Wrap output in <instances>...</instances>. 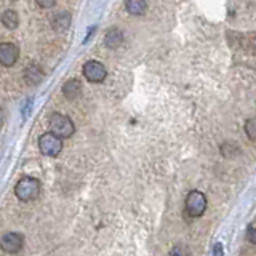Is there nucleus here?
<instances>
[{
	"mask_svg": "<svg viewBox=\"0 0 256 256\" xmlns=\"http://www.w3.org/2000/svg\"><path fill=\"white\" fill-rule=\"evenodd\" d=\"M38 149L46 157H56L62 150V140L53 134L52 132L44 133L38 138Z\"/></svg>",
	"mask_w": 256,
	"mask_h": 256,
	"instance_id": "20e7f679",
	"label": "nucleus"
},
{
	"mask_svg": "<svg viewBox=\"0 0 256 256\" xmlns=\"http://www.w3.org/2000/svg\"><path fill=\"white\" fill-rule=\"evenodd\" d=\"M40 189H42V182H40L34 176H24L14 186V196L18 197L21 202H30L36 200L40 196Z\"/></svg>",
	"mask_w": 256,
	"mask_h": 256,
	"instance_id": "f257e3e1",
	"label": "nucleus"
},
{
	"mask_svg": "<svg viewBox=\"0 0 256 256\" xmlns=\"http://www.w3.org/2000/svg\"><path fill=\"white\" fill-rule=\"evenodd\" d=\"M206 206H208V200L202 190L192 189L188 192L186 202H184V210H186V213L190 218H200V216H204L206 212Z\"/></svg>",
	"mask_w": 256,
	"mask_h": 256,
	"instance_id": "f03ea898",
	"label": "nucleus"
},
{
	"mask_svg": "<svg viewBox=\"0 0 256 256\" xmlns=\"http://www.w3.org/2000/svg\"><path fill=\"white\" fill-rule=\"evenodd\" d=\"M30 104H32V100H29L26 104V106H29V110H30ZM26 116H28V108H26V110H24V118H26Z\"/></svg>",
	"mask_w": 256,
	"mask_h": 256,
	"instance_id": "aec40b11",
	"label": "nucleus"
},
{
	"mask_svg": "<svg viewBox=\"0 0 256 256\" xmlns=\"http://www.w3.org/2000/svg\"><path fill=\"white\" fill-rule=\"evenodd\" d=\"M36 4L40 8H52L56 4V0H36Z\"/></svg>",
	"mask_w": 256,
	"mask_h": 256,
	"instance_id": "a211bd4d",
	"label": "nucleus"
},
{
	"mask_svg": "<svg viewBox=\"0 0 256 256\" xmlns=\"http://www.w3.org/2000/svg\"><path fill=\"white\" fill-rule=\"evenodd\" d=\"M246 240L250 244L256 245V228L254 226H250V228L246 229Z\"/></svg>",
	"mask_w": 256,
	"mask_h": 256,
	"instance_id": "dca6fc26",
	"label": "nucleus"
},
{
	"mask_svg": "<svg viewBox=\"0 0 256 256\" xmlns=\"http://www.w3.org/2000/svg\"><path fill=\"white\" fill-rule=\"evenodd\" d=\"M69 24H70V16H69V13H60V14L53 20V28H54V29H58V30L68 29Z\"/></svg>",
	"mask_w": 256,
	"mask_h": 256,
	"instance_id": "f8f14e48",
	"label": "nucleus"
},
{
	"mask_svg": "<svg viewBox=\"0 0 256 256\" xmlns=\"http://www.w3.org/2000/svg\"><path fill=\"white\" fill-rule=\"evenodd\" d=\"M22 246H24V237L20 232H6L0 238V248L10 254L20 253L22 250Z\"/></svg>",
	"mask_w": 256,
	"mask_h": 256,
	"instance_id": "423d86ee",
	"label": "nucleus"
},
{
	"mask_svg": "<svg viewBox=\"0 0 256 256\" xmlns=\"http://www.w3.org/2000/svg\"><path fill=\"white\" fill-rule=\"evenodd\" d=\"M245 133L250 140H256V117L248 118L245 124Z\"/></svg>",
	"mask_w": 256,
	"mask_h": 256,
	"instance_id": "ddd939ff",
	"label": "nucleus"
},
{
	"mask_svg": "<svg viewBox=\"0 0 256 256\" xmlns=\"http://www.w3.org/2000/svg\"><path fill=\"white\" fill-rule=\"evenodd\" d=\"M26 76H29V77H28V82H29V78H30V84H37L38 80H40V77H42V74H40V70H38L36 66H30V68L26 70Z\"/></svg>",
	"mask_w": 256,
	"mask_h": 256,
	"instance_id": "4468645a",
	"label": "nucleus"
},
{
	"mask_svg": "<svg viewBox=\"0 0 256 256\" xmlns=\"http://www.w3.org/2000/svg\"><path fill=\"white\" fill-rule=\"evenodd\" d=\"M125 8L126 12L133 14V16H141L146 13L148 10V4L146 0H126L125 2Z\"/></svg>",
	"mask_w": 256,
	"mask_h": 256,
	"instance_id": "9d476101",
	"label": "nucleus"
},
{
	"mask_svg": "<svg viewBox=\"0 0 256 256\" xmlns=\"http://www.w3.org/2000/svg\"><path fill=\"white\" fill-rule=\"evenodd\" d=\"M170 256H189V250L184 245H174L170 250Z\"/></svg>",
	"mask_w": 256,
	"mask_h": 256,
	"instance_id": "2eb2a0df",
	"label": "nucleus"
},
{
	"mask_svg": "<svg viewBox=\"0 0 256 256\" xmlns=\"http://www.w3.org/2000/svg\"><path fill=\"white\" fill-rule=\"evenodd\" d=\"M122 42H124V34H122V30L117 28L108 30L106 36H104V45L108 48H117Z\"/></svg>",
	"mask_w": 256,
	"mask_h": 256,
	"instance_id": "1a4fd4ad",
	"label": "nucleus"
},
{
	"mask_svg": "<svg viewBox=\"0 0 256 256\" xmlns=\"http://www.w3.org/2000/svg\"><path fill=\"white\" fill-rule=\"evenodd\" d=\"M2 24H4L6 29H10V30L16 29V28H18V24H20V16H18V13H16L14 10H6V12H4V14H2Z\"/></svg>",
	"mask_w": 256,
	"mask_h": 256,
	"instance_id": "9b49d317",
	"label": "nucleus"
},
{
	"mask_svg": "<svg viewBox=\"0 0 256 256\" xmlns=\"http://www.w3.org/2000/svg\"><path fill=\"white\" fill-rule=\"evenodd\" d=\"M80 92H82V84H80V80H77V78H70L62 85V93L70 101L76 100L80 94Z\"/></svg>",
	"mask_w": 256,
	"mask_h": 256,
	"instance_id": "6e6552de",
	"label": "nucleus"
},
{
	"mask_svg": "<svg viewBox=\"0 0 256 256\" xmlns=\"http://www.w3.org/2000/svg\"><path fill=\"white\" fill-rule=\"evenodd\" d=\"M48 128L53 134H56L58 138L64 140V138H70L76 132V125L74 122L64 114H60V112H54V114L50 116V120H48Z\"/></svg>",
	"mask_w": 256,
	"mask_h": 256,
	"instance_id": "7ed1b4c3",
	"label": "nucleus"
},
{
	"mask_svg": "<svg viewBox=\"0 0 256 256\" xmlns=\"http://www.w3.org/2000/svg\"><path fill=\"white\" fill-rule=\"evenodd\" d=\"M94 30H96V28H90V30H88V34H86V37L84 38V44H88V40L92 38V36H94Z\"/></svg>",
	"mask_w": 256,
	"mask_h": 256,
	"instance_id": "6ab92c4d",
	"label": "nucleus"
},
{
	"mask_svg": "<svg viewBox=\"0 0 256 256\" xmlns=\"http://www.w3.org/2000/svg\"><path fill=\"white\" fill-rule=\"evenodd\" d=\"M212 256H224V248H222V244L221 242H216L213 245Z\"/></svg>",
	"mask_w": 256,
	"mask_h": 256,
	"instance_id": "f3484780",
	"label": "nucleus"
},
{
	"mask_svg": "<svg viewBox=\"0 0 256 256\" xmlns=\"http://www.w3.org/2000/svg\"><path fill=\"white\" fill-rule=\"evenodd\" d=\"M20 58V48L12 42L0 44V64L4 68H12Z\"/></svg>",
	"mask_w": 256,
	"mask_h": 256,
	"instance_id": "0eeeda50",
	"label": "nucleus"
},
{
	"mask_svg": "<svg viewBox=\"0 0 256 256\" xmlns=\"http://www.w3.org/2000/svg\"><path fill=\"white\" fill-rule=\"evenodd\" d=\"M108 76V70L104 68V64L100 61H86L84 64V77L92 84H101L106 80Z\"/></svg>",
	"mask_w": 256,
	"mask_h": 256,
	"instance_id": "39448f33",
	"label": "nucleus"
}]
</instances>
